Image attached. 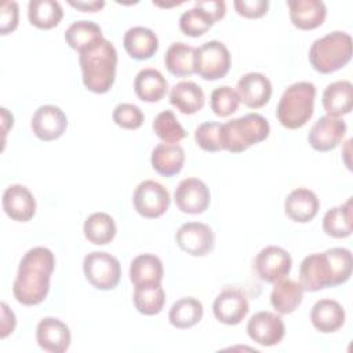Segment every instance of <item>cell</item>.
<instances>
[{
  "label": "cell",
  "instance_id": "6da1fadb",
  "mask_svg": "<svg viewBox=\"0 0 353 353\" xmlns=\"http://www.w3.org/2000/svg\"><path fill=\"white\" fill-rule=\"evenodd\" d=\"M55 268V256L46 247H33L22 256L12 284L15 299L25 306L41 303L50 291V280Z\"/></svg>",
  "mask_w": 353,
  "mask_h": 353
},
{
  "label": "cell",
  "instance_id": "7a4b0ae2",
  "mask_svg": "<svg viewBox=\"0 0 353 353\" xmlns=\"http://www.w3.org/2000/svg\"><path fill=\"white\" fill-rule=\"evenodd\" d=\"M352 266V252L343 247L310 254L299 265V284L309 292L341 285L350 279Z\"/></svg>",
  "mask_w": 353,
  "mask_h": 353
},
{
  "label": "cell",
  "instance_id": "3957f363",
  "mask_svg": "<svg viewBox=\"0 0 353 353\" xmlns=\"http://www.w3.org/2000/svg\"><path fill=\"white\" fill-rule=\"evenodd\" d=\"M79 63L87 90L105 94L112 88L116 77L117 51L109 40L103 37L95 46L80 52Z\"/></svg>",
  "mask_w": 353,
  "mask_h": 353
},
{
  "label": "cell",
  "instance_id": "277c9868",
  "mask_svg": "<svg viewBox=\"0 0 353 353\" xmlns=\"http://www.w3.org/2000/svg\"><path fill=\"white\" fill-rule=\"evenodd\" d=\"M314 98L316 87L313 83L298 81L287 87L276 109L280 124L288 130L303 127L313 116Z\"/></svg>",
  "mask_w": 353,
  "mask_h": 353
},
{
  "label": "cell",
  "instance_id": "5b68a950",
  "mask_svg": "<svg viewBox=\"0 0 353 353\" xmlns=\"http://www.w3.org/2000/svg\"><path fill=\"white\" fill-rule=\"evenodd\" d=\"M352 59V37L346 32L335 30L316 39L309 48L312 68L323 74L334 73Z\"/></svg>",
  "mask_w": 353,
  "mask_h": 353
},
{
  "label": "cell",
  "instance_id": "8992f818",
  "mask_svg": "<svg viewBox=\"0 0 353 353\" xmlns=\"http://www.w3.org/2000/svg\"><path fill=\"white\" fill-rule=\"evenodd\" d=\"M269 132L270 125L263 116L248 113L221 125V145L222 149L230 153H241L265 141Z\"/></svg>",
  "mask_w": 353,
  "mask_h": 353
},
{
  "label": "cell",
  "instance_id": "52a82bcc",
  "mask_svg": "<svg viewBox=\"0 0 353 353\" xmlns=\"http://www.w3.org/2000/svg\"><path fill=\"white\" fill-rule=\"evenodd\" d=\"M230 69V52L228 47L218 41L210 40L196 48L194 73L204 80H218L225 77Z\"/></svg>",
  "mask_w": 353,
  "mask_h": 353
},
{
  "label": "cell",
  "instance_id": "ba28073f",
  "mask_svg": "<svg viewBox=\"0 0 353 353\" xmlns=\"http://www.w3.org/2000/svg\"><path fill=\"white\" fill-rule=\"evenodd\" d=\"M83 270L88 283L102 291L113 290L121 277L119 259L103 251L87 254L83 261Z\"/></svg>",
  "mask_w": 353,
  "mask_h": 353
},
{
  "label": "cell",
  "instance_id": "9c48e42d",
  "mask_svg": "<svg viewBox=\"0 0 353 353\" xmlns=\"http://www.w3.org/2000/svg\"><path fill=\"white\" fill-rule=\"evenodd\" d=\"M226 14V4L221 0L196 1L194 7L185 11L179 18V29L190 37L203 36Z\"/></svg>",
  "mask_w": 353,
  "mask_h": 353
},
{
  "label": "cell",
  "instance_id": "30bf717a",
  "mask_svg": "<svg viewBox=\"0 0 353 353\" xmlns=\"http://www.w3.org/2000/svg\"><path fill=\"white\" fill-rule=\"evenodd\" d=\"M134 207L137 212L143 218H159L170 207V193L159 182L146 179L141 182L132 196Z\"/></svg>",
  "mask_w": 353,
  "mask_h": 353
},
{
  "label": "cell",
  "instance_id": "8fae6325",
  "mask_svg": "<svg viewBox=\"0 0 353 353\" xmlns=\"http://www.w3.org/2000/svg\"><path fill=\"white\" fill-rule=\"evenodd\" d=\"M255 270L265 283L274 284L285 279L291 270V255L279 245H268L255 256Z\"/></svg>",
  "mask_w": 353,
  "mask_h": 353
},
{
  "label": "cell",
  "instance_id": "7c38bea8",
  "mask_svg": "<svg viewBox=\"0 0 353 353\" xmlns=\"http://www.w3.org/2000/svg\"><path fill=\"white\" fill-rule=\"evenodd\" d=\"M175 240L178 247L186 254L192 256H205L214 248L215 234L205 223L188 222L178 229Z\"/></svg>",
  "mask_w": 353,
  "mask_h": 353
},
{
  "label": "cell",
  "instance_id": "4fadbf2b",
  "mask_svg": "<svg viewBox=\"0 0 353 353\" xmlns=\"http://www.w3.org/2000/svg\"><path fill=\"white\" fill-rule=\"evenodd\" d=\"M174 200L182 212L197 215L208 208L211 194L203 181L197 178H185L178 183L174 192Z\"/></svg>",
  "mask_w": 353,
  "mask_h": 353
},
{
  "label": "cell",
  "instance_id": "5bb4252c",
  "mask_svg": "<svg viewBox=\"0 0 353 353\" xmlns=\"http://www.w3.org/2000/svg\"><path fill=\"white\" fill-rule=\"evenodd\" d=\"M250 310L248 299L237 288H225L221 291L212 305V312L219 323L226 325L240 324Z\"/></svg>",
  "mask_w": 353,
  "mask_h": 353
},
{
  "label": "cell",
  "instance_id": "9a60e30c",
  "mask_svg": "<svg viewBox=\"0 0 353 353\" xmlns=\"http://www.w3.org/2000/svg\"><path fill=\"white\" fill-rule=\"evenodd\" d=\"M247 334L258 345L274 346L284 338L285 327L280 316L262 310L248 320Z\"/></svg>",
  "mask_w": 353,
  "mask_h": 353
},
{
  "label": "cell",
  "instance_id": "2e32d148",
  "mask_svg": "<svg viewBox=\"0 0 353 353\" xmlns=\"http://www.w3.org/2000/svg\"><path fill=\"white\" fill-rule=\"evenodd\" d=\"M346 123L339 117L321 116L307 134L309 145L317 152H328L335 149L346 134Z\"/></svg>",
  "mask_w": 353,
  "mask_h": 353
},
{
  "label": "cell",
  "instance_id": "e0dca14e",
  "mask_svg": "<svg viewBox=\"0 0 353 353\" xmlns=\"http://www.w3.org/2000/svg\"><path fill=\"white\" fill-rule=\"evenodd\" d=\"M30 127L41 141H54L63 135L68 128V117L63 110L54 105L40 106L32 116Z\"/></svg>",
  "mask_w": 353,
  "mask_h": 353
},
{
  "label": "cell",
  "instance_id": "ac0fdd59",
  "mask_svg": "<svg viewBox=\"0 0 353 353\" xmlns=\"http://www.w3.org/2000/svg\"><path fill=\"white\" fill-rule=\"evenodd\" d=\"M39 346L50 353H63L69 349L72 335L69 327L55 317H44L36 327Z\"/></svg>",
  "mask_w": 353,
  "mask_h": 353
},
{
  "label": "cell",
  "instance_id": "d6986e66",
  "mask_svg": "<svg viewBox=\"0 0 353 353\" xmlns=\"http://www.w3.org/2000/svg\"><path fill=\"white\" fill-rule=\"evenodd\" d=\"M236 92L245 106L258 109L265 106L272 97L270 80L258 72H250L240 77L237 81Z\"/></svg>",
  "mask_w": 353,
  "mask_h": 353
},
{
  "label": "cell",
  "instance_id": "ffe728a7",
  "mask_svg": "<svg viewBox=\"0 0 353 353\" xmlns=\"http://www.w3.org/2000/svg\"><path fill=\"white\" fill-rule=\"evenodd\" d=\"M1 203L6 215L17 222H28L36 212V200L32 192L19 183L10 185L4 190Z\"/></svg>",
  "mask_w": 353,
  "mask_h": 353
},
{
  "label": "cell",
  "instance_id": "44dd1931",
  "mask_svg": "<svg viewBox=\"0 0 353 353\" xmlns=\"http://www.w3.org/2000/svg\"><path fill=\"white\" fill-rule=\"evenodd\" d=\"M290 19L301 30H312L323 25L327 17V7L320 0H288Z\"/></svg>",
  "mask_w": 353,
  "mask_h": 353
},
{
  "label": "cell",
  "instance_id": "7402d4cb",
  "mask_svg": "<svg viewBox=\"0 0 353 353\" xmlns=\"http://www.w3.org/2000/svg\"><path fill=\"white\" fill-rule=\"evenodd\" d=\"M320 208V201L314 192L306 188L294 189L284 201V211L287 216L298 223L312 221Z\"/></svg>",
  "mask_w": 353,
  "mask_h": 353
},
{
  "label": "cell",
  "instance_id": "603a6c76",
  "mask_svg": "<svg viewBox=\"0 0 353 353\" xmlns=\"http://www.w3.org/2000/svg\"><path fill=\"white\" fill-rule=\"evenodd\" d=\"M310 321L317 331L331 334L343 325L345 310L339 302L324 298L313 305L310 310Z\"/></svg>",
  "mask_w": 353,
  "mask_h": 353
},
{
  "label": "cell",
  "instance_id": "cb8c5ba5",
  "mask_svg": "<svg viewBox=\"0 0 353 353\" xmlns=\"http://www.w3.org/2000/svg\"><path fill=\"white\" fill-rule=\"evenodd\" d=\"M327 116L341 117L349 114L353 105V85L347 80H338L328 84L321 98Z\"/></svg>",
  "mask_w": 353,
  "mask_h": 353
},
{
  "label": "cell",
  "instance_id": "d4e9b609",
  "mask_svg": "<svg viewBox=\"0 0 353 353\" xmlns=\"http://www.w3.org/2000/svg\"><path fill=\"white\" fill-rule=\"evenodd\" d=\"M127 54L138 61L152 58L159 48V40L156 33L145 26L130 28L123 39Z\"/></svg>",
  "mask_w": 353,
  "mask_h": 353
},
{
  "label": "cell",
  "instance_id": "484cf974",
  "mask_svg": "<svg viewBox=\"0 0 353 353\" xmlns=\"http://www.w3.org/2000/svg\"><path fill=\"white\" fill-rule=\"evenodd\" d=\"M205 95L194 81H179L170 91V103L183 114H194L203 109Z\"/></svg>",
  "mask_w": 353,
  "mask_h": 353
},
{
  "label": "cell",
  "instance_id": "4316f807",
  "mask_svg": "<svg viewBox=\"0 0 353 353\" xmlns=\"http://www.w3.org/2000/svg\"><path fill=\"white\" fill-rule=\"evenodd\" d=\"M137 97L143 102H159L168 91V81L153 68H145L138 72L134 80Z\"/></svg>",
  "mask_w": 353,
  "mask_h": 353
},
{
  "label": "cell",
  "instance_id": "83f0119b",
  "mask_svg": "<svg viewBox=\"0 0 353 353\" xmlns=\"http://www.w3.org/2000/svg\"><path fill=\"white\" fill-rule=\"evenodd\" d=\"M150 163L157 174L172 176L181 172L185 163V152L178 143H159L152 150Z\"/></svg>",
  "mask_w": 353,
  "mask_h": 353
},
{
  "label": "cell",
  "instance_id": "f1b7e54d",
  "mask_svg": "<svg viewBox=\"0 0 353 353\" xmlns=\"http://www.w3.org/2000/svg\"><path fill=\"white\" fill-rule=\"evenodd\" d=\"M303 299L302 285L291 279H283L274 283L270 292V303L279 314L292 313Z\"/></svg>",
  "mask_w": 353,
  "mask_h": 353
},
{
  "label": "cell",
  "instance_id": "f546056e",
  "mask_svg": "<svg viewBox=\"0 0 353 353\" xmlns=\"http://www.w3.org/2000/svg\"><path fill=\"white\" fill-rule=\"evenodd\" d=\"M163 276V263L153 254H141L130 265V280L134 285L161 284Z\"/></svg>",
  "mask_w": 353,
  "mask_h": 353
},
{
  "label": "cell",
  "instance_id": "4dcf8cb0",
  "mask_svg": "<svg viewBox=\"0 0 353 353\" xmlns=\"http://www.w3.org/2000/svg\"><path fill=\"white\" fill-rule=\"evenodd\" d=\"M323 230L327 236L334 239H345L353 230V208L352 197L346 203L330 208L323 218Z\"/></svg>",
  "mask_w": 353,
  "mask_h": 353
},
{
  "label": "cell",
  "instance_id": "1f68e13d",
  "mask_svg": "<svg viewBox=\"0 0 353 353\" xmlns=\"http://www.w3.org/2000/svg\"><path fill=\"white\" fill-rule=\"evenodd\" d=\"M194 52L196 48L182 41L172 43L164 55V63L167 70L176 76L185 77L194 73Z\"/></svg>",
  "mask_w": 353,
  "mask_h": 353
},
{
  "label": "cell",
  "instance_id": "d6a6232c",
  "mask_svg": "<svg viewBox=\"0 0 353 353\" xmlns=\"http://www.w3.org/2000/svg\"><path fill=\"white\" fill-rule=\"evenodd\" d=\"M102 36V29L92 21H76L65 32V40L79 54L95 46Z\"/></svg>",
  "mask_w": 353,
  "mask_h": 353
},
{
  "label": "cell",
  "instance_id": "836d02e7",
  "mask_svg": "<svg viewBox=\"0 0 353 353\" xmlns=\"http://www.w3.org/2000/svg\"><path fill=\"white\" fill-rule=\"evenodd\" d=\"M29 22L39 29H52L63 18V10L55 0H30L28 4Z\"/></svg>",
  "mask_w": 353,
  "mask_h": 353
},
{
  "label": "cell",
  "instance_id": "e575fe53",
  "mask_svg": "<svg viewBox=\"0 0 353 353\" xmlns=\"http://www.w3.org/2000/svg\"><path fill=\"white\" fill-rule=\"evenodd\" d=\"M203 303L199 299L185 296L174 302L168 313V320L175 328L186 330L200 323V320L203 319Z\"/></svg>",
  "mask_w": 353,
  "mask_h": 353
},
{
  "label": "cell",
  "instance_id": "d590c367",
  "mask_svg": "<svg viewBox=\"0 0 353 353\" xmlns=\"http://www.w3.org/2000/svg\"><path fill=\"white\" fill-rule=\"evenodd\" d=\"M84 236L95 245H105L116 236L114 219L106 212H94L84 222Z\"/></svg>",
  "mask_w": 353,
  "mask_h": 353
},
{
  "label": "cell",
  "instance_id": "8d00e7d4",
  "mask_svg": "<svg viewBox=\"0 0 353 353\" xmlns=\"http://www.w3.org/2000/svg\"><path fill=\"white\" fill-rule=\"evenodd\" d=\"M135 309L145 316L159 314L165 303V292L161 284L135 285L134 288Z\"/></svg>",
  "mask_w": 353,
  "mask_h": 353
},
{
  "label": "cell",
  "instance_id": "74e56055",
  "mask_svg": "<svg viewBox=\"0 0 353 353\" xmlns=\"http://www.w3.org/2000/svg\"><path fill=\"white\" fill-rule=\"evenodd\" d=\"M154 134L164 143H178L186 137V131L171 110L160 112L153 121Z\"/></svg>",
  "mask_w": 353,
  "mask_h": 353
},
{
  "label": "cell",
  "instance_id": "f35d334b",
  "mask_svg": "<svg viewBox=\"0 0 353 353\" xmlns=\"http://www.w3.org/2000/svg\"><path fill=\"white\" fill-rule=\"evenodd\" d=\"M239 105H240V98L236 90H233L229 85L218 87L211 92L210 106L216 116L228 117L234 112H237Z\"/></svg>",
  "mask_w": 353,
  "mask_h": 353
},
{
  "label": "cell",
  "instance_id": "ab89813d",
  "mask_svg": "<svg viewBox=\"0 0 353 353\" xmlns=\"http://www.w3.org/2000/svg\"><path fill=\"white\" fill-rule=\"evenodd\" d=\"M221 123L205 121L200 124L194 131L196 143L205 152H219L221 145Z\"/></svg>",
  "mask_w": 353,
  "mask_h": 353
},
{
  "label": "cell",
  "instance_id": "60d3db41",
  "mask_svg": "<svg viewBox=\"0 0 353 353\" xmlns=\"http://www.w3.org/2000/svg\"><path fill=\"white\" fill-rule=\"evenodd\" d=\"M113 121L125 130H137L143 124L142 110L132 103H119L113 110Z\"/></svg>",
  "mask_w": 353,
  "mask_h": 353
},
{
  "label": "cell",
  "instance_id": "b9f144b4",
  "mask_svg": "<svg viewBox=\"0 0 353 353\" xmlns=\"http://www.w3.org/2000/svg\"><path fill=\"white\" fill-rule=\"evenodd\" d=\"M239 15L250 19L261 18L268 12L269 1L268 0H236L233 3Z\"/></svg>",
  "mask_w": 353,
  "mask_h": 353
},
{
  "label": "cell",
  "instance_id": "7bdbcfd3",
  "mask_svg": "<svg viewBox=\"0 0 353 353\" xmlns=\"http://www.w3.org/2000/svg\"><path fill=\"white\" fill-rule=\"evenodd\" d=\"M18 18H19L18 3L4 1L0 7V33L8 34L14 32L18 26Z\"/></svg>",
  "mask_w": 353,
  "mask_h": 353
},
{
  "label": "cell",
  "instance_id": "ee69618b",
  "mask_svg": "<svg viewBox=\"0 0 353 353\" xmlns=\"http://www.w3.org/2000/svg\"><path fill=\"white\" fill-rule=\"evenodd\" d=\"M17 325V320H15V314L14 312L7 306L6 302L1 303V324H0V338L4 339L6 336H8L10 334H12V331L15 330Z\"/></svg>",
  "mask_w": 353,
  "mask_h": 353
},
{
  "label": "cell",
  "instance_id": "f6af8a7d",
  "mask_svg": "<svg viewBox=\"0 0 353 353\" xmlns=\"http://www.w3.org/2000/svg\"><path fill=\"white\" fill-rule=\"evenodd\" d=\"M69 4L77 10H81L84 12H97L99 11L101 8L105 7V1H97V0H92V1H69Z\"/></svg>",
  "mask_w": 353,
  "mask_h": 353
}]
</instances>
